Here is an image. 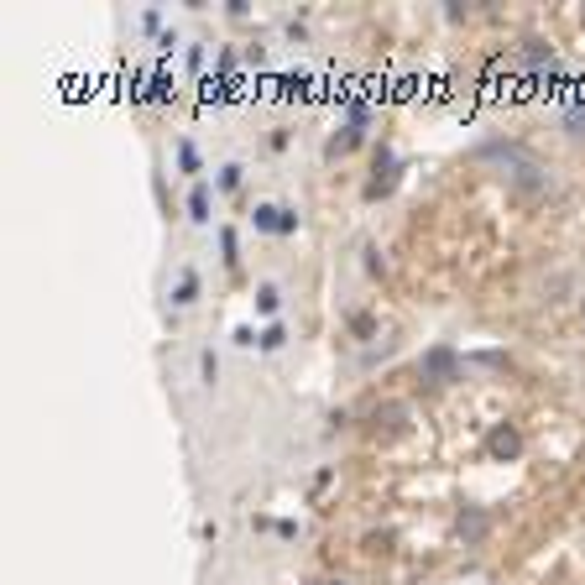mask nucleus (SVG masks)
<instances>
[{
  "label": "nucleus",
  "mask_w": 585,
  "mask_h": 585,
  "mask_svg": "<svg viewBox=\"0 0 585 585\" xmlns=\"http://www.w3.org/2000/svg\"><path fill=\"white\" fill-rule=\"evenodd\" d=\"M512 189H518L523 199H538V194L554 189V178L538 168V162H518V173H512Z\"/></svg>",
  "instance_id": "nucleus-1"
},
{
  "label": "nucleus",
  "mask_w": 585,
  "mask_h": 585,
  "mask_svg": "<svg viewBox=\"0 0 585 585\" xmlns=\"http://www.w3.org/2000/svg\"><path fill=\"white\" fill-rule=\"evenodd\" d=\"M455 371H460V356L450 345H434L429 356H424V377L429 382H455Z\"/></svg>",
  "instance_id": "nucleus-2"
},
{
  "label": "nucleus",
  "mask_w": 585,
  "mask_h": 585,
  "mask_svg": "<svg viewBox=\"0 0 585 585\" xmlns=\"http://www.w3.org/2000/svg\"><path fill=\"white\" fill-rule=\"evenodd\" d=\"M455 528H460V538H465V544H481V538H486V528H491V518H486L481 507H465Z\"/></svg>",
  "instance_id": "nucleus-3"
},
{
  "label": "nucleus",
  "mask_w": 585,
  "mask_h": 585,
  "mask_svg": "<svg viewBox=\"0 0 585 585\" xmlns=\"http://www.w3.org/2000/svg\"><path fill=\"white\" fill-rule=\"evenodd\" d=\"M486 444H491V455H497V460H512V455H518V450H523V439H518V429H497V434H491Z\"/></svg>",
  "instance_id": "nucleus-4"
},
{
  "label": "nucleus",
  "mask_w": 585,
  "mask_h": 585,
  "mask_svg": "<svg viewBox=\"0 0 585 585\" xmlns=\"http://www.w3.org/2000/svg\"><path fill=\"white\" fill-rule=\"evenodd\" d=\"M523 63L544 68V63H554V48H549V42H523Z\"/></svg>",
  "instance_id": "nucleus-5"
},
{
  "label": "nucleus",
  "mask_w": 585,
  "mask_h": 585,
  "mask_svg": "<svg viewBox=\"0 0 585 585\" xmlns=\"http://www.w3.org/2000/svg\"><path fill=\"white\" fill-rule=\"evenodd\" d=\"M565 131H570V136H585V100H575V105L565 110Z\"/></svg>",
  "instance_id": "nucleus-6"
},
{
  "label": "nucleus",
  "mask_w": 585,
  "mask_h": 585,
  "mask_svg": "<svg viewBox=\"0 0 585 585\" xmlns=\"http://www.w3.org/2000/svg\"><path fill=\"white\" fill-rule=\"evenodd\" d=\"M189 220H209V189H194L189 194Z\"/></svg>",
  "instance_id": "nucleus-7"
},
{
  "label": "nucleus",
  "mask_w": 585,
  "mask_h": 585,
  "mask_svg": "<svg viewBox=\"0 0 585 585\" xmlns=\"http://www.w3.org/2000/svg\"><path fill=\"white\" fill-rule=\"evenodd\" d=\"M194 298H199V277H183V283H178V293H173V303L183 309V303H194Z\"/></svg>",
  "instance_id": "nucleus-8"
},
{
  "label": "nucleus",
  "mask_w": 585,
  "mask_h": 585,
  "mask_svg": "<svg viewBox=\"0 0 585 585\" xmlns=\"http://www.w3.org/2000/svg\"><path fill=\"white\" fill-rule=\"evenodd\" d=\"M178 162H183V173H199V152H194V142H178Z\"/></svg>",
  "instance_id": "nucleus-9"
},
{
  "label": "nucleus",
  "mask_w": 585,
  "mask_h": 585,
  "mask_svg": "<svg viewBox=\"0 0 585 585\" xmlns=\"http://www.w3.org/2000/svg\"><path fill=\"white\" fill-rule=\"evenodd\" d=\"M277 303H283V298H277V288L267 283L262 293H256V309H262V314H277Z\"/></svg>",
  "instance_id": "nucleus-10"
},
{
  "label": "nucleus",
  "mask_w": 585,
  "mask_h": 585,
  "mask_svg": "<svg viewBox=\"0 0 585 585\" xmlns=\"http://www.w3.org/2000/svg\"><path fill=\"white\" fill-rule=\"evenodd\" d=\"M220 377V361H215V350H204V382H215Z\"/></svg>",
  "instance_id": "nucleus-11"
},
{
  "label": "nucleus",
  "mask_w": 585,
  "mask_h": 585,
  "mask_svg": "<svg viewBox=\"0 0 585 585\" xmlns=\"http://www.w3.org/2000/svg\"><path fill=\"white\" fill-rule=\"evenodd\" d=\"M236 183H241V168H236V162H230V168L220 173V189H236Z\"/></svg>",
  "instance_id": "nucleus-12"
},
{
  "label": "nucleus",
  "mask_w": 585,
  "mask_h": 585,
  "mask_svg": "<svg viewBox=\"0 0 585 585\" xmlns=\"http://www.w3.org/2000/svg\"><path fill=\"white\" fill-rule=\"evenodd\" d=\"M277 345H283V330L272 324V330H262V350H277Z\"/></svg>",
  "instance_id": "nucleus-13"
}]
</instances>
